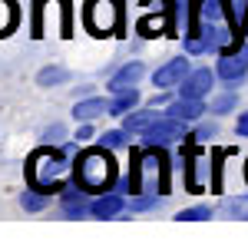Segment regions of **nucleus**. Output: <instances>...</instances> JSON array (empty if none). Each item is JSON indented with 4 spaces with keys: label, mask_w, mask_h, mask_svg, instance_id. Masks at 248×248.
<instances>
[{
    "label": "nucleus",
    "mask_w": 248,
    "mask_h": 248,
    "mask_svg": "<svg viewBox=\"0 0 248 248\" xmlns=\"http://www.w3.org/2000/svg\"><path fill=\"white\" fill-rule=\"evenodd\" d=\"M212 83H215V73L212 70H192L189 77L179 83V90H182V96H189V99H202L212 90Z\"/></svg>",
    "instance_id": "0eeeda50"
},
{
    "label": "nucleus",
    "mask_w": 248,
    "mask_h": 248,
    "mask_svg": "<svg viewBox=\"0 0 248 248\" xmlns=\"http://www.w3.org/2000/svg\"><path fill=\"white\" fill-rule=\"evenodd\" d=\"M83 23L93 37H109L119 23V7L116 0H86L83 7Z\"/></svg>",
    "instance_id": "7ed1b4c3"
},
{
    "label": "nucleus",
    "mask_w": 248,
    "mask_h": 248,
    "mask_svg": "<svg viewBox=\"0 0 248 248\" xmlns=\"http://www.w3.org/2000/svg\"><path fill=\"white\" fill-rule=\"evenodd\" d=\"M90 136H93V129H90V126H83V129L77 133V139H90Z\"/></svg>",
    "instance_id": "a878e982"
},
{
    "label": "nucleus",
    "mask_w": 248,
    "mask_h": 248,
    "mask_svg": "<svg viewBox=\"0 0 248 248\" xmlns=\"http://www.w3.org/2000/svg\"><path fill=\"white\" fill-rule=\"evenodd\" d=\"M106 109H109L106 99H83V103L73 106V116H77L79 123H90V119H96V116H103Z\"/></svg>",
    "instance_id": "ddd939ff"
},
{
    "label": "nucleus",
    "mask_w": 248,
    "mask_h": 248,
    "mask_svg": "<svg viewBox=\"0 0 248 248\" xmlns=\"http://www.w3.org/2000/svg\"><path fill=\"white\" fill-rule=\"evenodd\" d=\"M153 205H155V195H146V199H133V202H129V209H136V212L153 209Z\"/></svg>",
    "instance_id": "5701e85b"
},
{
    "label": "nucleus",
    "mask_w": 248,
    "mask_h": 248,
    "mask_svg": "<svg viewBox=\"0 0 248 248\" xmlns=\"http://www.w3.org/2000/svg\"><path fill=\"white\" fill-rule=\"evenodd\" d=\"M235 103H238V96H235V93H225V96H218V99L212 103V113H229V109L235 106Z\"/></svg>",
    "instance_id": "4be33fe9"
},
{
    "label": "nucleus",
    "mask_w": 248,
    "mask_h": 248,
    "mask_svg": "<svg viewBox=\"0 0 248 248\" xmlns=\"http://www.w3.org/2000/svg\"><path fill=\"white\" fill-rule=\"evenodd\" d=\"M222 209L229 212V215H235V218H248V195L245 199H229Z\"/></svg>",
    "instance_id": "412c9836"
},
{
    "label": "nucleus",
    "mask_w": 248,
    "mask_h": 248,
    "mask_svg": "<svg viewBox=\"0 0 248 248\" xmlns=\"http://www.w3.org/2000/svg\"><path fill=\"white\" fill-rule=\"evenodd\" d=\"M242 33H245V37H248V20H245V27H242Z\"/></svg>",
    "instance_id": "cd10ccee"
},
{
    "label": "nucleus",
    "mask_w": 248,
    "mask_h": 248,
    "mask_svg": "<svg viewBox=\"0 0 248 248\" xmlns=\"http://www.w3.org/2000/svg\"><path fill=\"white\" fill-rule=\"evenodd\" d=\"M73 179H77V186L83 192H106L116 179V159L109 155L106 146L86 149L73 162Z\"/></svg>",
    "instance_id": "f257e3e1"
},
{
    "label": "nucleus",
    "mask_w": 248,
    "mask_h": 248,
    "mask_svg": "<svg viewBox=\"0 0 248 248\" xmlns=\"http://www.w3.org/2000/svg\"><path fill=\"white\" fill-rule=\"evenodd\" d=\"M159 119H162V113H155V106L153 109H142V113H126L123 129H129V133H146V129H153Z\"/></svg>",
    "instance_id": "9d476101"
},
{
    "label": "nucleus",
    "mask_w": 248,
    "mask_h": 248,
    "mask_svg": "<svg viewBox=\"0 0 248 248\" xmlns=\"http://www.w3.org/2000/svg\"><path fill=\"white\" fill-rule=\"evenodd\" d=\"M146 146L155 149V146H169L175 139H186V119H179V116H162L159 123H155L153 129H146Z\"/></svg>",
    "instance_id": "20e7f679"
},
{
    "label": "nucleus",
    "mask_w": 248,
    "mask_h": 248,
    "mask_svg": "<svg viewBox=\"0 0 248 248\" xmlns=\"http://www.w3.org/2000/svg\"><path fill=\"white\" fill-rule=\"evenodd\" d=\"M139 175H142V153H133V166H129V175L123 179V192L136 195L139 192Z\"/></svg>",
    "instance_id": "dca6fc26"
},
{
    "label": "nucleus",
    "mask_w": 248,
    "mask_h": 248,
    "mask_svg": "<svg viewBox=\"0 0 248 248\" xmlns=\"http://www.w3.org/2000/svg\"><path fill=\"white\" fill-rule=\"evenodd\" d=\"M235 133H238V136H248V113L238 116V123H235Z\"/></svg>",
    "instance_id": "b1692460"
},
{
    "label": "nucleus",
    "mask_w": 248,
    "mask_h": 248,
    "mask_svg": "<svg viewBox=\"0 0 248 248\" xmlns=\"http://www.w3.org/2000/svg\"><path fill=\"white\" fill-rule=\"evenodd\" d=\"M169 113L189 123V119H199V116L205 113V106H202V99H189V96H179L175 103H169Z\"/></svg>",
    "instance_id": "9b49d317"
},
{
    "label": "nucleus",
    "mask_w": 248,
    "mask_h": 248,
    "mask_svg": "<svg viewBox=\"0 0 248 248\" xmlns=\"http://www.w3.org/2000/svg\"><path fill=\"white\" fill-rule=\"evenodd\" d=\"M99 146H106V149H123V146H129V129H109V133L99 136Z\"/></svg>",
    "instance_id": "a211bd4d"
},
{
    "label": "nucleus",
    "mask_w": 248,
    "mask_h": 248,
    "mask_svg": "<svg viewBox=\"0 0 248 248\" xmlns=\"http://www.w3.org/2000/svg\"><path fill=\"white\" fill-rule=\"evenodd\" d=\"M50 136H53V139H60V136H63V126H53V129L46 133V139H50Z\"/></svg>",
    "instance_id": "bb28decb"
},
{
    "label": "nucleus",
    "mask_w": 248,
    "mask_h": 248,
    "mask_svg": "<svg viewBox=\"0 0 248 248\" xmlns=\"http://www.w3.org/2000/svg\"><path fill=\"white\" fill-rule=\"evenodd\" d=\"M70 79V70H63V66H46V70H40L37 83L40 86H60V83H66Z\"/></svg>",
    "instance_id": "f3484780"
},
{
    "label": "nucleus",
    "mask_w": 248,
    "mask_h": 248,
    "mask_svg": "<svg viewBox=\"0 0 248 248\" xmlns=\"http://www.w3.org/2000/svg\"><path fill=\"white\" fill-rule=\"evenodd\" d=\"M189 73H192V70H189V60L175 57V60H169L166 66H159L153 79H155V86H159V90H169V86H179Z\"/></svg>",
    "instance_id": "423d86ee"
},
{
    "label": "nucleus",
    "mask_w": 248,
    "mask_h": 248,
    "mask_svg": "<svg viewBox=\"0 0 248 248\" xmlns=\"http://www.w3.org/2000/svg\"><path fill=\"white\" fill-rule=\"evenodd\" d=\"M66 172V159L57 153V149H37L30 155V166H27V175H30V186L40 192H63V175Z\"/></svg>",
    "instance_id": "f03ea898"
},
{
    "label": "nucleus",
    "mask_w": 248,
    "mask_h": 248,
    "mask_svg": "<svg viewBox=\"0 0 248 248\" xmlns=\"http://www.w3.org/2000/svg\"><path fill=\"white\" fill-rule=\"evenodd\" d=\"M245 73H248V46L245 43L229 50V53H222V60H218V77L222 79H238Z\"/></svg>",
    "instance_id": "39448f33"
},
{
    "label": "nucleus",
    "mask_w": 248,
    "mask_h": 248,
    "mask_svg": "<svg viewBox=\"0 0 248 248\" xmlns=\"http://www.w3.org/2000/svg\"><path fill=\"white\" fill-rule=\"evenodd\" d=\"M17 20H20L17 3H14V0H0V37H7V33L17 27Z\"/></svg>",
    "instance_id": "4468645a"
},
{
    "label": "nucleus",
    "mask_w": 248,
    "mask_h": 248,
    "mask_svg": "<svg viewBox=\"0 0 248 248\" xmlns=\"http://www.w3.org/2000/svg\"><path fill=\"white\" fill-rule=\"evenodd\" d=\"M202 218H212L209 205H195V209H182L179 212V222H202Z\"/></svg>",
    "instance_id": "aec40b11"
},
{
    "label": "nucleus",
    "mask_w": 248,
    "mask_h": 248,
    "mask_svg": "<svg viewBox=\"0 0 248 248\" xmlns=\"http://www.w3.org/2000/svg\"><path fill=\"white\" fill-rule=\"evenodd\" d=\"M46 202H50V192H40V189L23 192V209H27V212H40Z\"/></svg>",
    "instance_id": "6ab92c4d"
},
{
    "label": "nucleus",
    "mask_w": 248,
    "mask_h": 248,
    "mask_svg": "<svg viewBox=\"0 0 248 248\" xmlns=\"http://www.w3.org/2000/svg\"><path fill=\"white\" fill-rule=\"evenodd\" d=\"M245 179H248V162H245Z\"/></svg>",
    "instance_id": "c85d7f7f"
},
{
    "label": "nucleus",
    "mask_w": 248,
    "mask_h": 248,
    "mask_svg": "<svg viewBox=\"0 0 248 248\" xmlns=\"http://www.w3.org/2000/svg\"><path fill=\"white\" fill-rule=\"evenodd\" d=\"M209 136H215V126H202L199 129V139H209Z\"/></svg>",
    "instance_id": "393cba45"
},
{
    "label": "nucleus",
    "mask_w": 248,
    "mask_h": 248,
    "mask_svg": "<svg viewBox=\"0 0 248 248\" xmlns=\"http://www.w3.org/2000/svg\"><path fill=\"white\" fill-rule=\"evenodd\" d=\"M86 209H90V205H86V195H83V192H66V195H63V215H66V218H79Z\"/></svg>",
    "instance_id": "2eb2a0df"
},
{
    "label": "nucleus",
    "mask_w": 248,
    "mask_h": 248,
    "mask_svg": "<svg viewBox=\"0 0 248 248\" xmlns=\"http://www.w3.org/2000/svg\"><path fill=\"white\" fill-rule=\"evenodd\" d=\"M123 209H126V199H123V195H116V192L99 195L93 205H90V212H93L96 218H113V215H119Z\"/></svg>",
    "instance_id": "1a4fd4ad"
},
{
    "label": "nucleus",
    "mask_w": 248,
    "mask_h": 248,
    "mask_svg": "<svg viewBox=\"0 0 248 248\" xmlns=\"http://www.w3.org/2000/svg\"><path fill=\"white\" fill-rule=\"evenodd\" d=\"M136 103H139V90H136V86H129V90L116 93V99L109 103V116H126V113H133Z\"/></svg>",
    "instance_id": "f8f14e48"
},
{
    "label": "nucleus",
    "mask_w": 248,
    "mask_h": 248,
    "mask_svg": "<svg viewBox=\"0 0 248 248\" xmlns=\"http://www.w3.org/2000/svg\"><path fill=\"white\" fill-rule=\"evenodd\" d=\"M139 77H142V63L133 60V63H126L123 70H116L113 77H109V90H113V93H123V90L136 86V79H139Z\"/></svg>",
    "instance_id": "6e6552de"
}]
</instances>
